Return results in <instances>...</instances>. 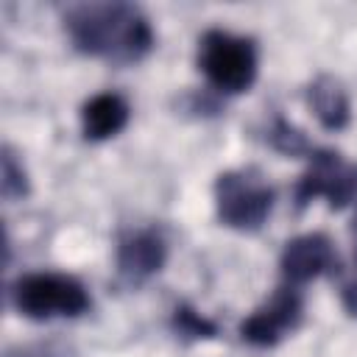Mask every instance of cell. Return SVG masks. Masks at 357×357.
I'll list each match as a JSON object with an SVG mask.
<instances>
[{
	"label": "cell",
	"mask_w": 357,
	"mask_h": 357,
	"mask_svg": "<svg viewBox=\"0 0 357 357\" xmlns=\"http://www.w3.org/2000/svg\"><path fill=\"white\" fill-rule=\"evenodd\" d=\"M67 31L84 53L114 61H137L153 42L148 20L137 8L120 3L73 8L67 14Z\"/></svg>",
	"instance_id": "cell-1"
},
{
	"label": "cell",
	"mask_w": 357,
	"mask_h": 357,
	"mask_svg": "<svg viewBox=\"0 0 357 357\" xmlns=\"http://www.w3.org/2000/svg\"><path fill=\"white\" fill-rule=\"evenodd\" d=\"M218 218L234 229H257L271 212L273 190L254 170H229L215 181Z\"/></svg>",
	"instance_id": "cell-4"
},
{
	"label": "cell",
	"mask_w": 357,
	"mask_h": 357,
	"mask_svg": "<svg viewBox=\"0 0 357 357\" xmlns=\"http://www.w3.org/2000/svg\"><path fill=\"white\" fill-rule=\"evenodd\" d=\"M198 67L215 89L237 95L257 78V47L245 36L212 28L198 42Z\"/></svg>",
	"instance_id": "cell-2"
},
{
	"label": "cell",
	"mask_w": 357,
	"mask_h": 357,
	"mask_svg": "<svg viewBox=\"0 0 357 357\" xmlns=\"http://www.w3.org/2000/svg\"><path fill=\"white\" fill-rule=\"evenodd\" d=\"M162 262H165V243L156 234H134L117 251L120 273H126L131 279H142V276L159 271Z\"/></svg>",
	"instance_id": "cell-9"
},
{
	"label": "cell",
	"mask_w": 357,
	"mask_h": 357,
	"mask_svg": "<svg viewBox=\"0 0 357 357\" xmlns=\"http://www.w3.org/2000/svg\"><path fill=\"white\" fill-rule=\"evenodd\" d=\"M128 123V103L117 92H100L81 109V128L86 139H109Z\"/></svg>",
	"instance_id": "cell-8"
},
{
	"label": "cell",
	"mask_w": 357,
	"mask_h": 357,
	"mask_svg": "<svg viewBox=\"0 0 357 357\" xmlns=\"http://www.w3.org/2000/svg\"><path fill=\"white\" fill-rule=\"evenodd\" d=\"M310 106L315 112V117L321 120L324 128L329 131H337L349 123V100H346V92L326 75H321L312 86H310Z\"/></svg>",
	"instance_id": "cell-10"
},
{
	"label": "cell",
	"mask_w": 357,
	"mask_h": 357,
	"mask_svg": "<svg viewBox=\"0 0 357 357\" xmlns=\"http://www.w3.org/2000/svg\"><path fill=\"white\" fill-rule=\"evenodd\" d=\"M25 190H28V184H25V170L17 167L14 156L6 151V153H3V195H6V198H17V195H22Z\"/></svg>",
	"instance_id": "cell-11"
},
{
	"label": "cell",
	"mask_w": 357,
	"mask_h": 357,
	"mask_svg": "<svg viewBox=\"0 0 357 357\" xmlns=\"http://www.w3.org/2000/svg\"><path fill=\"white\" fill-rule=\"evenodd\" d=\"M271 137H273V145H276L279 151H284V153H301V151L307 148V139L301 137V131L293 128V126L284 123V120L276 123V128H273Z\"/></svg>",
	"instance_id": "cell-13"
},
{
	"label": "cell",
	"mask_w": 357,
	"mask_h": 357,
	"mask_svg": "<svg viewBox=\"0 0 357 357\" xmlns=\"http://www.w3.org/2000/svg\"><path fill=\"white\" fill-rule=\"evenodd\" d=\"M301 321V296L298 290L287 282L284 287H279L268 304H262L257 312H251L240 332L248 343L254 346H273L279 343L287 332H293Z\"/></svg>",
	"instance_id": "cell-5"
},
{
	"label": "cell",
	"mask_w": 357,
	"mask_h": 357,
	"mask_svg": "<svg viewBox=\"0 0 357 357\" xmlns=\"http://www.w3.org/2000/svg\"><path fill=\"white\" fill-rule=\"evenodd\" d=\"M357 187V173L332 151H318L312 153L310 170L301 176L296 198L298 204H307L312 198H329L332 206H343Z\"/></svg>",
	"instance_id": "cell-6"
},
{
	"label": "cell",
	"mask_w": 357,
	"mask_h": 357,
	"mask_svg": "<svg viewBox=\"0 0 357 357\" xmlns=\"http://www.w3.org/2000/svg\"><path fill=\"white\" fill-rule=\"evenodd\" d=\"M332 271H337V254L326 234L293 237L282 251V273L290 284H301Z\"/></svg>",
	"instance_id": "cell-7"
},
{
	"label": "cell",
	"mask_w": 357,
	"mask_h": 357,
	"mask_svg": "<svg viewBox=\"0 0 357 357\" xmlns=\"http://www.w3.org/2000/svg\"><path fill=\"white\" fill-rule=\"evenodd\" d=\"M176 326H178V332L192 335V337H209V335H215V326L206 318H201L198 312L187 310V307H178L176 310Z\"/></svg>",
	"instance_id": "cell-12"
},
{
	"label": "cell",
	"mask_w": 357,
	"mask_h": 357,
	"mask_svg": "<svg viewBox=\"0 0 357 357\" xmlns=\"http://www.w3.org/2000/svg\"><path fill=\"white\" fill-rule=\"evenodd\" d=\"M14 304L22 315L45 321L56 315H81L89 307L84 284L67 273H28L14 284Z\"/></svg>",
	"instance_id": "cell-3"
}]
</instances>
